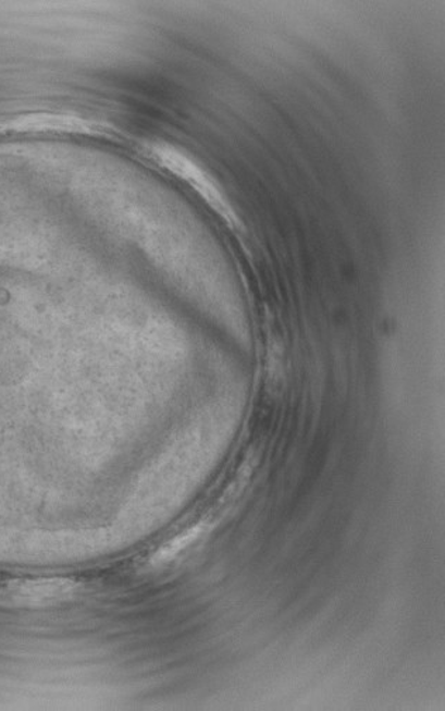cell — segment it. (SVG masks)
<instances>
[{
    "label": "cell",
    "mask_w": 445,
    "mask_h": 711,
    "mask_svg": "<svg viewBox=\"0 0 445 711\" xmlns=\"http://www.w3.org/2000/svg\"><path fill=\"white\" fill-rule=\"evenodd\" d=\"M151 155L156 157L157 161H160L162 166L166 167L172 173L182 176L185 181H188L190 185H194L200 194L205 195L206 198L212 200L217 205H223L222 195H220L219 189L214 187L212 180L203 173V170L200 167L196 166L194 161H190L188 157L181 155L178 150L172 149L171 146L156 145L151 147Z\"/></svg>",
    "instance_id": "1"
}]
</instances>
